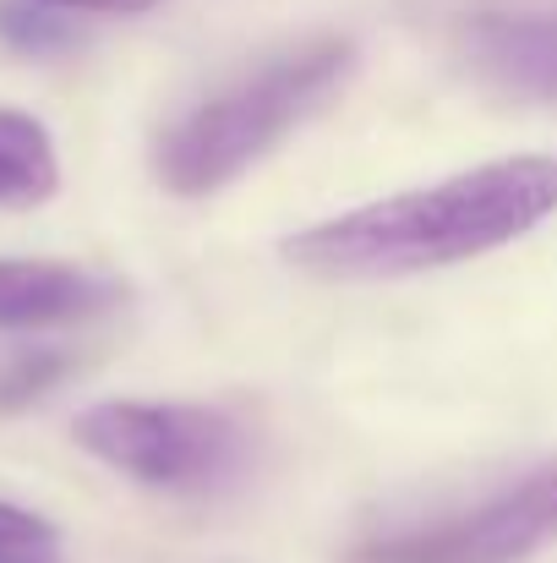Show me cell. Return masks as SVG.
I'll return each instance as SVG.
<instances>
[{
  "mask_svg": "<svg viewBox=\"0 0 557 563\" xmlns=\"http://www.w3.org/2000/svg\"><path fill=\"white\" fill-rule=\"evenodd\" d=\"M465 55L509 93L557 99V11H481L465 22Z\"/></svg>",
  "mask_w": 557,
  "mask_h": 563,
  "instance_id": "8992f818",
  "label": "cell"
},
{
  "mask_svg": "<svg viewBox=\"0 0 557 563\" xmlns=\"http://www.w3.org/2000/svg\"><path fill=\"white\" fill-rule=\"evenodd\" d=\"M49 553H55V526L0 498V563H44Z\"/></svg>",
  "mask_w": 557,
  "mask_h": 563,
  "instance_id": "ba28073f",
  "label": "cell"
},
{
  "mask_svg": "<svg viewBox=\"0 0 557 563\" xmlns=\"http://www.w3.org/2000/svg\"><path fill=\"white\" fill-rule=\"evenodd\" d=\"M5 38H22V44H60L66 38V27L55 22V11H5Z\"/></svg>",
  "mask_w": 557,
  "mask_h": 563,
  "instance_id": "30bf717a",
  "label": "cell"
},
{
  "mask_svg": "<svg viewBox=\"0 0 557 563\" xmlns=\"http://www.w3.org/2000/svg\"><path fill=\"white\" fill-rule=\"evenodd\" d=\"M60 191V159L49 143V126L33 121L27 110L0 104V208L27 213L44 208Z\"/></svg>",
  "mask_w": 557,
  "mask_h": 563,
  "instance_id": "52a82bcc",
  "label": "cell"
},
{
  "mask_svg": "<svg viewBox=\"0 0 557 563\" xmlns=\"http://www.w3.org/2000/svg\"><path fill=\"white\" fill-rule=\"evenodd\" d=\"M121 285L60 257H0V334H38L93 323L121 307Z\"/></svg>",
  "mask_w": 557,
  "mask_h": 563,
  "instance_id": "5b68a950",
  "label": "cell"
},
{
  "mask_svg": "<svg viewBox=\"0 0 557 563\" xmlns=\"http://www.w3.org/2000/svg\"><path fill=\"white\" fill-rule=\"evenodd\" d=\"M33 5H55V11H121V16H137L159 0H33Z\"/></svg>",
  "mask_w": 557,
  "mask_h": 563,
  "instance_id": "8fae6325",
  "label": "cell"
},
{
  "mask_svg": "<svg viewBox=\"0 0 557 563\" xmlns=\"http://www.w3.org/2000/svg\"><path fill=\"white\" fill-rule=\"evenodd\" d=\"M356 77V44L339 33L290 44L186 110L159 137V181L176 197H208L230 187L241 170H252L285 132L312 121L345 82Z\"/></svg>",
  "mask_w": 557,
  "mask_h": 563,
  "instance_id": "7a4b0ae2",
  "label": "cell"
},
{
  "mask_svg": "<svg viewBox=\"0 0 557 563\" xmlns=\"http://www.w3.org/2000/svg\"><path fill=\"white\" fill-rule=\"evenodd\" d=\"M55 377H60V356H22V362H11V373L0 377V405L11 410V405L33 399L44 383H55Z\"/></svg>",
  "mask_w": 557,
  "mask_h": 563,
  "instance_id": "9c48e42d",
  "label": "cell"
},
{
  "mask_svg": "<svg viewBox=\"0 0 557 563\" xmlns=\"http://www.w3.org/2000/svg\"><path fill=\"white\" fill-rule=\"evenodd\" d=\"M557 542V454L492 498L356 548V563H531Z\"/></svg>",
  "mask_w": 557,
  "mask_h": 563,
  "instance_id": "277c9868",
  "label": "cell"
},
{
  "mask_svg": "<svg viewBox=\"0 0 557 563\" xmlns=\"http://www.w3.org/2000/svg\"><path fill=\"white\" fill-rule=\"evenodd\" d=\"M71 438L110 471L159 487L202 493L235 476L246 438L224 410L208 405H159V399H104L71 421Z\"/></svg>",
  "mask_w": 557,
  "mask_h": 563,
  "instance_id": "3957f363",
  "label": "cell"
},
{
  "mask_svg": "<svg viewBox=\"0 0 557 563\" xmlns=\"http://www.w3.org/2000/svg\"><path fill=\"white\" fill-rule=\"evenodd\" d=\"M553 213L557 159L520 154L307 224L285 241V257L312 279H404L514 246Z\"/></svg>",
  "mask_w": 557,
  "mask_h": 563,
  "instance_id": "6da1fadb",
  "label": "cell"
}]
</instances>
